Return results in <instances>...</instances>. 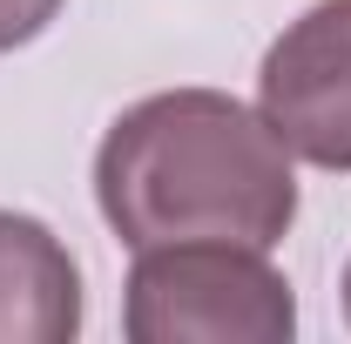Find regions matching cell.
<instances>
[{"label":"cell","mask_w":351,"mask_h":344,"mask_svg":"<svg viewBox=\"0 0 351 344\" xmlns=\"http://www.w3.org/2000/svg\"><path fill=\"white\" fill-rule=\"evenodd\" d=\"M257 115L298 162L351 175V0H317L270 41Z\"/></svg>","instance_id":"cell-3"},{"label":"cell","mask_w":351,"mask_h":344,"mask_svg":"<svg viewBox=\"0 0 351 344\" xmlns=\"http://www.w3.org/2000/svg\"><path fill=\"white\" fill-rule=\"evenodd\" d=\"M54 14H61V0H0V54H14L34 34H47Z\"/></svg>","instance_id":"cell-5"},{"label":"cell","mask_w":351,"mask_h":344,"mask_svg":"<svg viewBox=\"0 0 351 344\" xmlns=\"http://www.w3.org/2000/svg\"><path fill=\"white\" fill-rule=\"evenodd\" d=\"M82 331V270L68 243L21 210H0V344H68Z\"/></svg>","instance_id":"cell-4"},{"label":"cell","mask_w":351,"mask_h":344,"mask_svg":"<svg viewBox=\"0 0 351 344\" xmlns=\"http://www.w3.org/2000/svg\"><path fill=\"white\" fill-rule=\"evenodd\" d=\"M345 324H351V263H345Z\"/></svg>","instance_id":"cell-6"},{"label":"cell","mask_w":351,"mask_h":344,"mask_svg":"<svg viewBox=\"0 0 351 344\" xmlns=\"http://www.w3.org/2000/svg\"><path fill=\"white\" fill-rule=\"evenodd\" d=\"M122 331L135 344H291L298 297L263 250L189 236L135 250Z\"/></svg>","instance_id":"cell-2"},{"label":"cell","mask_w":351,"mask_h":344,"mask_svg":"<svg viewBox=\"0 0 351 344\" xmlns=\"http://www.w3.org/2000/svg\"><path fill=\"white\" fill-rule=\"evenodd\" d=\"M95 203L129 250L189 236L270 250L298 223V175L257 108L217 88H169L108 122Z\"/></svg>","instance_id":"cell-1"}]
</instances>
